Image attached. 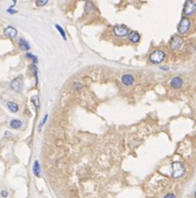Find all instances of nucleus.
Returning <instances> with one entry per match:
<instances>
[{"instance_id":"39448f33","label":"nucleus","mask_w":196,"mask_h":198,"mask_svg":"<svg viewBox=\"0 0 196 198\" xmlns=\"http://www.w3.org/2000/svg\"><path fill=\"white\" fill-rule=\"evenodd\" d=\"M129 28L125 26V25H122V24H119V25H116L113 26V33L114 35L118 36V37H125V36L129 34Z\"/></svg>"},{"instance_id":"6e6552de","label":"nucleus","mask_w":196,"mask_h":198,"mask_svg":"<svg viewBox=\"0 0 196 198\" xmlns=\"http://www.w3.org/2000/svg\"><path fill=\"white\" fill-rule=\"evenodd\" d=\"M121 82L123 83L124 85L130 87V85H132L133 83L135 82V79H134V77H133L132 75H130V73H125V75L122 76Z\"/></svg>"},{"instance_id":"0eeeda50","label":"nucleus","mask_w":196,"mask_h":198,"mask_svg":"<svg viewBox=\"0 0 196 198\" xmlns=\"http://www.w3.org/2000/svg\"><path fill=\"white\" fill-rule=\"evenodd\" d=\"M196 9V5L193 0H186L185 5H184V9H183V13L186 17H191L194 14Z\"/></svg>"},{"instance_id":"423d86ee","label":"nucleus","mask_w":196,"mask_h":198,"mask_svg":"<svg viewBox=\"0 0 196 198\" xmlns=\"http://www.w3.org/2000/svg\"><path fill=\"white\" fill-rule=\"evenodd\" d=\"M10 88L11 90H13L14 92L20 93L22 92V89H23V79L22 77H17L15 79H13L12 81L10 82Z\"/></svg>"},{"instance_id":"b1692460","label":"nucleus","mask_w":196,"mask_h":198,"mask_svg":"<svg viewBox=\"0 0 196 198\" xmlns=\"http://www.w3.org/2000/svg\"><path fill=\"white\" fill-rule=\"evenodd\" d=\"M73 88H74V90H80V89L82 88V84L80 82H75L74 85H73Z\"/></svg>"},{"instance_id":"4be33fe9","label":"nucleus","mask_w":196,"mask_h":198,"mask_svg":"<svg viewBox=\"0 0 196 198\" xmlns=\"http://www.w3.org/2000/svg\"><path fill=\"white\" fill-rule=\"evenodd\" d=\"M48 119V114H46L45 116H44V119H43V122H42V124H40V126L38 127V130H42V127H43V125L46 123V120Z\"/></svg>"},{"instance_id":"a211bd4d","label":"nucleus","mask_w":196,"mask_h":198,"mask_svg":"<svg viewBox=\"0 0 196 198\" xmlns=\"http://www.w3.org/2000/svg\"><path fill=\"white\" fill-rule=\"evenodd\" d=\"M31 101H32V102L34 103L36 107H37V108L39 107V96H38V95H34V96L32 98V100H31Z\"/></svg>"},{"instance_id":"ddd939ff","label":"nucleus","mask_w":196,"mask_h":198,"mask_svg":"<svg viewBox=\"0 0 196 198\" xmlns=\"http://www.w3.org/2000/svg\"><path fill=\"white\" fill-rule=\"evenodd\" d=\"M7 107L9 108V111L10 112H12V113H17L19 112V110H20V107H19V104L15 102H8L7 103Z\"/></svg>"},{"instance_id":"c756f323","label":"nucleus","mask_w":196,"mask_h":198,"mask_svg":"<svg viewBox=\"0 0 196 198\" xmlns=\"http://www.w3.org/2000/svg\"><path fill=\"white\" fill-rule=\"evenodd\" d=\"M83 1H87V0H83Z\"/></svg>"},{"instance_id":"f8f14e48","label":"nucleus","mask_w":196,"mask_h":198,"mask_svg":"<svg viewBox=\"0 0 196 198\" xmlns=\"http://www.w3.org/2000/svg\"><path fill=\"white\" fill-rule=\"evenodd\" d=\"M170 84H171V87L173 89H180L183 85V80L180 77H174L170 81Z\"/></svg>"},{"instance_id":"9b49d317","label":"nucleus","mask_w":196,"mask_h":198,"mask_svg":"<svg viewBox=\"0 0 196 198\" xmlns=\"http://www.w3.org/2000/svg\"><path fill=\"white\" fill-rule=\"evenodd\" d=\"M128 38L131 43H139V40H141V35H139V33L136 32V31H132V32H129L128 34Z\"/></svg>"},{"instance_id":"412c9836","label":"nucleus","mask_w":196,"mask_h":198,"mask_svg":"<svg viewBox=\"0 0 196 198\" xmlns=\"http://www.w3.org/2000/svg\"><path fill=\"white\" fill-rule=\"evenodd\" d=\"M32 69H33V71H34V76H35V78H36V84H37V81H38V79H37V68H36V66H35V65H33Z\"/></svg>"},{"instance_id":"393cba45","label":"nucleus","mask_w":196,"mask_h":198,"mask_svg":"<svg viewBox=\"0 0 196 198\" xmlns=\"http://www.w3.org/2000/svg\"><path fill=\"white\" fill-rule=\"evenodd\" d=\"M165 198H176V195H174V194L170 193V194H167V195L165 196Z\"/></svg>"},{"instance_id":"20e7f679","label":"nucleus","mask_w":196,"mask_h":198,"mask_svg":"<svg viewBox=\"0 0 196 198\" xmlns=\"http://www.w3.org/2000/svg\"><path fill=\"white\" fill-rule=\"evenodd\" d=\"M184 45V40L181 36H173L169 43V46L170 48L173 50H180Z\"/></svg>"},{"instance_id":"9d476101","label":"nucleus","mask_w":196,"mask_h":198,"mask_svg":"<svg viewBox=\"0 0 196 198\" xmlns=\"http://www.w3.org/2000/svg\"><path fill=\"white\" fill-rule=\"evenodd\" d=\"M95 12H96V7H95V5L92 2V1L87 0L86 5H85V13L88 15H92V14H94Z\"/></svg>"},{"instance_id":"2eb2a0df","label":"nucleus","mask_w":196,"mask_h":198,"mask_svg":"<svg viewBox=\"0 0 196 198\" xmlns=\"http://www.w3.org/2000/svg\"><path fill=\"white\" fill-rule=\"evenodd\" d=\"M33 172H34V174H35V176H36V177H39V176H40V165H39V162H38L37 160L34 162Z\"/></svg>"},{"instance_id":"a878e982","label":"nucleus","mask_w":196,"mask_h":198,"mask_svg":"<svg viewBox=\"0 0 196 198\" xmlns=\"http://www.w3.org/2000/svg\"><path fill=\"white\" fill-rule=\"evenodd\" d=\"M10 137H11V133H10V131H6V133H5V137H3V138L7 139V138H10Z\"/></svg>"},{"instance_id":"1a4fd4ad","label":"nucleus","mask_w":196,"mask_h":198,"mask_svg":"<svg viewBox=\"0 0 196 198\" xmlns=\"http://www.w3.org/2000/svg\"><path fill=\"white\" fill-rule=\"evenodd\" d=\"M3 33H5V35L8 36V37L15 38L17 35V30L15 28H13V26H7L5 29V31H3Z\"/></svg>"},{"instance_id":"f257e3e1","label":"nucleus","mask_w":196,"mask_h":198,"mask_svg":"<svg viewBox=\"0 0 196 198\" xmlns=\"http://www.w3.org/2000/svg\"><path fill=\"white\" fill-rule=\"evenodd\" d=\"M165 58H166V54H165L164 50H155V52H153V53L149 55V61H150L151 64H156V65H158V64H161L162 61L165 60Z\"/></svg>"},{"instance_id":"cd10ccee","label":"nucleus","mask_w":196,"mask_h":198,"mask_svg":"<svg viewBox=\"0 0 196 198\" xmlns=\"http://www.w3.org/2000/svg\"><path fill=\"white\" fill-rule=\"evenodd\" d=\"M161 69H162V70H168L169 68L168 67H161Z\"/></svg>"},{"instance_id":"bb28decb","label":"nucleus","mask_w":196,"mask_h":198,"mask_svg":"<svg viewBox=\"0 0 196 198\" xmlns=\"http://www.w3.org/2000/svg\"><path fill=\"white\" fill-rule=\"evenodd\" d=\"M7 11H8V13H10V14H14V13H17V10H12L11 8H10V9H8Z\"/></svg>"},{"instance_id":"6ab92c4d","label":"nucleus","mask_w":196,"mask_h":198,"mask_svg":"<svg viewBox=\"0 0 196 198\" xmlns=\"http://www.w3.org/2000/svg\"><path fill=\"white\" fill-rule=\"evenodd\" d=\"M48 1H49V0H37V1H36V6H37V7H44L46 3H48Z\"/></svg>"},{"instance_id":"aec40b11","label":"nucleus","mask_w":196,"mask_h":198,"mask_svg":"<svg viewBox=\"0 0 196 198\" xmlns=\"http://www.w3.org/2000/svg\"><path fill=\"white\" fill-rule=\"evenodd\" d=\"M26 57L28 58H31V59L33 60V63L34 64H36L37 63V57H35V55H33V54H31V53H26Z\"/></svg>"},{"instance_id":"5701e85b","label":"nucleus","mask_w":196,"mask_h":198,"mask_svg":"<svg viewBox=\"0 0 196 198\" xmlns=\"http://www.w3.org/2000/svg\"><path fill=\"white\" fill-rule=\"evenodd\" d=\"M0 195H1V197L7 198L8 196H9V192L6 191V189H3V191H1V193H0Z\"/></svg>"},{"instance_id":"7ed1b4c3","label":"nucleus","mask_w":196,"mask_h":198,"mask_svg":"<svg viewBox=\"0 0 196 198\" xmlns=\"http://www.w3.org/2000/svg\"><path fill=\"white\" fill-rule=\"evenodd\" d=\"M190 28H191V21L190 19L186 17V18H182V20L180 21L179 25H178V32L180 34H186L189 32Z\"/></svg>"},{"instance_id":"dca6fc26","label":"nucleus","mask_w":196,"mask_h":198,"mask_svg":"<svg viewBox=\"0 0 196 198\" xmlns=\"http://www.w3.org/2000/svg\"><path fill=\"white\" fill-rule=\"evenodd\" d=\"M22 126V122L20 119H12L10 120V127L13 129H19Z\"/></svg>"},{"instance_id":"4468645a","label":"nucleus","mask_w":196,"mask_h":198,"mask_svg":"<svg viewBox=\"0 0 196 198\" xmlns=\"http://www.w3.org/2000/svg\"><path fill=\"white\" fill-rule=\"evenodd\" d=\"M19 46L22 50H28L31 49V45L28 44V42L25 38H20L19 41Z\"/></svg>"},{"instance_id":"c85d7f7f","label":"nucleus","mask_w":196,"mask_h":198,"mask_svg":"<svg viewBox=\"0 0 196 198\" xmlns=\"http://www.w3.org/2000/svg\"><path fill=\"white\" fill-rule=\"evenodd\" d=\"M13 2H14L13 5H15V2H17V0H13Z\"/></svg>"},{"instance_id":"f03ea898","label":"nucleus","mask_w":196,"mask_h":198,"mask_svg":"<svg viewBox=\"0 0 196 198\" xmlns=\"http://www.w3.org/2000/svg\"><path fill=\"white\" fill-rule=\"evenodd\" d=\"M172 170H173V172H172V176L176 177V178L181 177V176L185 173V166H184V164L181 162L173 163V164H172Z\"/></svg>"},{"instance_id":"f3484780","label":"nucleus","mask_w":196,"mask_h":198,"mask_svg":"<svg viewBox=\"0 0 196 198\" xmlns=\"http://www.w3.org/2000/svg\"><path fill=\"white\" fill-rule=\"evenodd\" d=\"M55 26H56V29H57V30L59 31V33H60V34H61L62 38H63V40H65V41H67V35H65V30H63V29H62L61 26H60V25H58V24H56Z\"/></svg>"}]
</instances>
